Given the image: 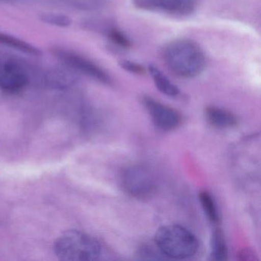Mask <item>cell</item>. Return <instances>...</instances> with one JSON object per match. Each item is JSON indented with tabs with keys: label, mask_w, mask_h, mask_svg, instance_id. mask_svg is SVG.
<instances>
[{
	"label": "cell",
	"mask_w": 261,
	"mask_h": 261,
	"mask_svg": "<svg viewBox=\"0 0 261 261\" xmlns=\"http://www.w3.org/2000/svg\"><path fill=\"white\" fill-rule=\"evenodd\" d=\"M163 59L168 68L182 79L199 75L206 66L202 49L189 39H178L170 42L165 48Z\"/></svg>",
	"instance_id": "cell-1"
},
{
	"label": "cell",
	"mask_w": 261,
	"mask_h": 261,
	"mask_svg": "<svg viewBox=\"0 0 261 261\" xmlns=\"http://www.w3.org/2000/svg\"><path fill=\"white\" fill-rule=\"evenodd\" d=\"M54 251L61 260L93 261L100 258L101 246L88 233L79 230H70L56 240Z\"/></svg>",
	"instance_id": "cell-2"
},
{
	"label": "cell",
	"mask_w": 261,
	"mask_h": 261,
	"mask_svg": "<svg viewBox=\"0 0 261 261\" xmlns=\"http://www.w3.org/2000/svg\"><path fill=\"white\" fill-rule=\"evenodd\" d=\"M155 243L163 256L172 259L192 257L198 250L196 237L186 227L177 224L159 228L155 233Z\"/></svg>",
	"instance_id": "cell-3"
},
{
	"label": "cell",
	"mask_w": 261,
	"mask_h": 261,
	"mask_svg": "<svg viewBox=\"0 0 261 261\" xmlns=\"http://www.w3.org/2000/svg\"><path fill=\"white\" fill-rule=\"evenodd\" d=\"M30 79L27 64L17 58L0 56V91L7 94L20 92L28 86Z\"/></svg>",
	"instance_id": "cell-4"
},
{
	"label": "cell",
	"mask_w": 261,
	"mask_h": 261,
	"mask_svg": "<svg viewBox=\"0 0 261 261\" xmlns=\"http://www.w3.org/2000/svg\"><path fill=\"white\" fill-rule=\"evenodd\" d=\"M121 185L128 195L137 199H149L157 192L155 176L143 166H130L125 169L121 175Z\"/></svg>",
	"instance_id": "cell-5"
},
{
	"label": "cell",
	"mask_w": 261,
	"mask_h": 261,
	"mask_svg": "<svg viewBox=\"0 0 261 261\" xmlns=\"http://www.w3.org/2000/svg\"><path fill=\"white\" fill-rule=\"evenodd\" d=\"M51 53L64 65L71 68L77 74H85L105 85L112 83L109 74L101 67L76 51L64 47L55 46L51 48Z\"/></svg>",
	"instance_id": "cell-6"
},
{
	"label": "cell",
	"mask_w": 261,
	"mask_h": 261,
	"mask_svg": "<svg viewBox=\"0 0 261 261\" xmlns=\"http://www.w3.org/2000/svg\"><path fill=\"white\" fill-rule=\"evenodd\" d=\"M143 103L158 129L167 132L176 129L181 124V114L175 110L151 97H144Z\"/></svg>",
	"instance_id": "cell-7"
},
{
	"label": "cell",
	"mask_w": 261,
	"mask_h": 261,
	"mask_svg": "<svg viewBox=\"0 0 261 261\" xmlns=\"http://www.w3.org/2000/svg\"><path fill=\"white\" fill-rule=\"evenodd\" d=\"M79 81L77 73L71 68L53 67L43 74V82L48 88L56 90H65L74 86Z\"/></svg>",
	"instance_id": "cell-8"
},
{
	"label": "cell",
	"mask_w": 261,
	"mask_h": 261,
	"mask_svg": "<svg viewBox=\"0 0 261 261\" xmlns=\"http://www.w3.org/2000/svg\"><path fill=\"white\" fill-rule=\"evenodd\" d=\"M146 7L169 14L186 16L195 11L198 0H144Z\"/></svg>",
	"instance_id": "cell-9"
},
{
	"label": "cell",
	"mask_w": 261,
	"mask_h": 261,
	"mask_svg": "<svg viewBox=\"0 0 261 261\" xmlns=\"http://www.w3.org/2000/svg\"><path fill=\"white\" fill-rule=\"evenodd\" d=\"M207 122L218 129H229L238 124V117L230 111L218 107H207L205 109Z\"/></svg>",
	"instance_id": "cell-10"
},
{
	"label": "cell",
	"mask_w": 261,
	"mask_h": 261,
	"mask_svg": "<svg viewBox=\"0 0 261 261\" xmlns=\"http://www.w3.org/2000/svg\"><path fill=\"white\" fill-rule=\"evenodd\" d=\"M0 45L20 51L29 56H40L42 51L37 47L14 36L0 33Z\"/></svg>",
	"instance_id": "cell-11"
},
{
	"label": "cell",
	"mask_w": 261,
	"mask_h": 261,
	"mask_svg": "<svg viewBox=\"0 0 261 261\" xmlns=\"http://www.w3.org/2000/svg\"><path fill=\"white\" fill-rule=\"evenodd\" d=\"M149 74L153 79L155 87L158 88L159 91L169 97H176L179 94V89L170 82L169 79L154 65H149Z\"/></svg>",
	"instance_id": "cell-12"
},
{
	"label": "cell",
	"mask_w": 261,
	"mask_h": 261,
	"mask_svg": "<svg viewBox=\"0 0 261 261\" xmlns=\"http://www.w3.org/2000/svg\"><path fill=\"white\" fill-rule=\"evenodd\" d=\"M211 247H212L211 256L212 259L217 261H224L227 259L228 253H227L225 238H224V233L220 229H217L214 232Z\"/></svg>",
	"instance_id": "cell-13"
},
{
	"label": "cell",
	"mask_w": 261,
	"mask_h": 261,
	"mask_svg": "<svg viewBox=\"0 0 261 261\" xmlns=\"http://www.w3.org/2000/svg\"><path fill=\"white\" fill-rule=\"evenodd\" d=\"M199 201L207 219L213 224H218L220 220L219 213L213 197L209 192L203 191L199 193Z\"/></svg>",
	"instance_id": "cell-14"
},
{
	"label": "cell",
	"mask_w": 261,
	"mask_h": 261,
	"mask_svg": "<svg viewBox=\"0 0 261 261\" xmlns=\"http://www.w3.org/2000/svg\"><path fill=\"white\" fill-rule=\"evenodd\" d=\"M41 20L48 25L53 27H60V28H66L70 27L71 24V19L69 16L62 13H46L42 14L40 17Z\"/></svg>",
	"instance_id": "cell-15"
},
{
	"label": "cell",
	"mask_w": 261,
	"mask_h": 261,
	"mask_svg": "<svg viewBox=\"0 0 261 261\" xmlns=\"http://www.w3.org/2000/svg\"><path fill=\"white\" fill-rule=\"evenodd\" d=\"M74 7L84 10H94L99 8L105 0H67Z\"/></svg>",
	"instance_id": "cell-16"
},
{
	"label": "cell",
	"mask_w": 261,
	"mask_h": 261,
	"mask_svg": "<svg viewBox=\"0 0 261 261\" xmlns=\"http://www.w3.org/2000/svg\"><path fill=\"white\" fill-rule=\"evenodd\" d=\"M108 36L114 43L117 44L120 46L123 47V48H128L130 45L129 39L123 33H122L119 30H116V29H112V30H110Z\"/></svg>",
	"instance_id": "cell-17"
},
{
	"label": "cell",
	"mask_w": 261,
	"mask_h": 261,
	"mask_svg": "<svg viewBox=\"0 0 261 261\" xmlns=\"http://www.w3.org/2000/svg\"><path fill=\"white\" fill-rule=\"evenodd\" d=\"M120 65L123 67V69L129 71L134 74H143L145 71L144 68L135 62H129V61H123L120 63Z\"/></svg>",
	"instance_id": "cell-18"
},
{
	"label": "cell",
	"mask_w": 261,
	"mask_h": 261,
	"mask_svg": "<svg viewBox=\"0 0 261 261\" xmlns=\"http://www.w3.org/2000/svg\"><path fill=\"white\" fill-rule=\"evenodd\" d=\"M140 255L143 256V259H160V256L156 254L153 249L150 247H144L140 250Z\"/></svg>",
	"instance_id": "cell-19"
},
{
	"label": "cell",
	"mask_w": 261,
	"mask_h": 261,
	"mask_svg": "<svg viewBox=\"0 0 261 261\" xmlns=\"http://www.w3.org/2000/svg\"><path fill=\"white\" fill-rule=\"evenodd\" d=\"M240 259L241 260H256V253L251 249H244L239 253Z\"/></svg>",
	"instance_id": "cell-20"
}]
</instances>
